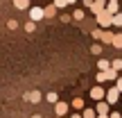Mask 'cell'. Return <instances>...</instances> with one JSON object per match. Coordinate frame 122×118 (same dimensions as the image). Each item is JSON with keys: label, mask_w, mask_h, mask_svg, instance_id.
I'll use <instances>...</instances> for the list:
<instances>
[{"label": "cell", "mask_w": 122, "mask_h": 118, "mask_svg": "<svg viewBox=\"0 0 122 118\" xmlns=\"http://www.w3.org/2000/svg\"><path fill=\"white\" fill-rule=\"evenodd\" d=\"M97 118H109V116H97Z\"/></svg>", "instance_id": "cell-31"}, {"label": "cell", "mask_w": 122, "mask_h": 118, "mask_svg": "<svg viewBox=\"0 0 122 118\" xmlns=\"http://www.w3.org/2000/svg\"><path fill=\"white\" fill-rule=\"evenodd\" d=\"M118 98H120V91H118L115 86L106 91V102H109V105H115V102H118Z\"/></svg>", "instance_id": "cell-3"}, {"label": "cell", "mask_w": 122, "mask_h": 118, "mask_svg": "<svg viewBox=\"0 0 122 118\" xmlns=\"http://www.w3.org/2000/svg\"><path fill=\"white\" fill-rule=\"evenodd\" d=\"M45 18V11H43V7H30V21L32 23H36V21H43Z\"/></svg>", "instance_id": "cell-1"}, {"label": "cell", "mask_w": 122, "mask_h": 118, "mask_svg": "<svg viewBox=\"0 0 122 118\" xmlns=\"http://www.w3.org/2000/svg\"><path fill=\"white\" fill-rule=\"evenodd\" d=\"M93 2H95V0H84V5H86V7H93Z\"/></svg>", "instance_id": "cell-27"}, {"label": "cell", "mask_w": 122, "mask_h": 118, "mask_svg": "<svg viewBox=\"0 0 122 118\" xmlns=\"http://www.w3.org/2000/svg\"><path fill=\"white\" fill-rule=\"evenodd\" d=\"M95 114H97L95 109H84V114H81V118H95Z\"/></svg>", "instance_id": "cell-14"}, {"label": "cell", "mask_w": 122, "mask_h": 118, "mask_svg": "<svg viewBox=\"0 0 122 118\" xmlns=\"http://www.w3.org/2000/svg\"><path fill=\"white\" fill-rule=\"evenodd\" d=\"M72 18H77V21H81V18H84V11H81V9H75V11H72Z\"/></svg>", "instance_id": "cell-19"}, {"label": "cell", "mask_w": 122, "mask_h": 118, "mask_svg": "<svg viewBox=\"0 0 122 118\" xmlns=\"http://www.w3.org/2000/svg\"><path fill=\"white\" fill-rule=\"evenodd\" d=\"M72 107H75V109H81V107H84V100H81V98H75V100H72Z\"/></svg>", "instance_id": "cell-18"}, {"label": "cell", "mask_w": 122, "mask_h": 118, "mask_svg": "<svg viewBox=\"0 0 122 118\" xmlns=\"http://www.w3.org/2000/svg\"><path fill=\"white\" fill-rule=\"evenodd\" d=\"M102 39H104L106 43H109V41H113V34H109V32H104V34H102Z\"/></svg>", "instance_id": "cell-22"}, {"label": "cell", "mask_w": 122, "mask_h": 118, "mask_svg": "<svg viewBox=\"0 0 122 118\" xmlns=\"http://www.w3.org/2000/svg\"><path fill=\"white\" fill-rule=\"evenodd\" d=\"M111 2H118V0H111Z\"/></svg>", "instance_id": "cell-33"}, {"label": "cell", "mask_w": 122, "mask_h": 118, "mask_svg": "<svg viewBox=\"0 0 122 118\" xmlns=\"http://www.w3.org/2000/svg\"><path fill=\"white\" fill-rule=\"evenodd\" d=\"M70 118H81V116H79V114H72V116H70Z\"/></svg>", "instance_id": "cell-29"}, {"label": "cell", "mask_w": 122, "mask_h": 118, "mask_svg": "<svg viewBox=\"0 0 122 118\" xmlns=\"http://www.w3.org/2000/svg\"><path fill=\"white\" fill-rule=\"evenodd\" d=\"M106 79H118V70L109 68V70H106Z\"/></svg>", "instance_id": "cell-15"}, {"label": "cell", "mask_w": 122, "mask_h": 118, "mask_svg": "<svg viewBox=\"0 0 122 118\" xmlns=\"http://www.w3.org/2000/svg\"><path fill=\"white\" fill-rule=\"evenodd\" d=\"M113 43H115V48H122V36H113Z\"/></svg>", "instance_id": "cell-21"}, {"label": "cell", "mask_w": 122, "mask_h": 118, "mask_svg": "<svg viewBox=\"0 0 122 118\" xmlns=\"http://www.w3.org/2000/svg\"><path fill=\"white\" fill-rule=\"evenodd\" d=\"M97 114L100 116H109V102H100V105H97Z\"/></svg>", "instance_id": "cell-9"}, {"label": "cell", "mask_w": 122, "mask_h": 118, "mask_svg": "<svg viewBox=\"0 0 122 118\" xmlns=\"http://www.w3.org/2000/svg\"><path fill=\"white\" fill-rule=\"evenodd\" d=\"M97 68H100V73H106V70L111 68V61L109 59H100L97 61Z\"/></svg>", "instance_id": "cell-8"}, {"label": "cell", "mask_w": 122, "mask_h": 118, "mask_svg": "<svg viewBox=\"0 0 122 118\" xmlns=\"http://www.w3.org/2000/svg\"><path fill=\"white\" fill-rule=\"evenodd\" d=\"M115 89H118V91L122 93V77H118V79H115Z\"/></svg>", "instance_id": "cell-25"}, {"label": "cell", "mask_w": 122, "mask_h": 118, "mask_svg": "<svg viewBox=\"0 0 122 118\" xmlns=\"http://www.w3.org/2000/svg\"><path fill=\"white\" fill-rule=\"evenodd\" d=\"M91 98L93 100H102V98H106V91L102 86H95V89H91Z\"/></svg>", "instance_id": "cell-4"}, {"label": "cell", "mask_w": 122, "mask_h": 118, "mask_svg": "<svg viewBox=\"0 0 122 118\" xmlns=\"http://www.w3.org/2000/svg\"><path fill=\"white\" fill-rule=\"evenodd\" d=\"M97 21H100V25H104V27H111V25H113V16H111L106 9L97 14Z\"/></svg>", "instance_id": "cell-2"}, {"label": "cell", "mask_w": 122, "mask_h": 118, "mask_svg": "<svg viewBox=\"0 0 122 118\" xmlns=\"http://www.w3.org/2000/svg\"><path fill=\"white\" fill-rule=\"evenodd\" d=\"M25 30H27V32H34V30H36V23L27 21V23H25Z\"/></svg>", "instance_id": "cell-20"}, {"label": "cell", "mask_w": 122, "mask_h": 118, "mask_svg": "<svg viewBox=\"0 0 122 118\" xmlns=\"http://www.w3.org/2000/svg\"><path fill=\"white\" fill-rule=\"evenodd\" d=\"M14 7L16 9H20V11H30V0H14Z\"/></svg>", "instance_id": "cell-7"}, {"label": "cell", "mask_w": 122, "mask_h": 118, "mask_svg": "<svg viewBox=\"0 0 122 118\" xmlns=\"http://www.w3.org/2000/svg\"><path fill=\"white\" fill-rule=\"evenodd\" d=\"M54 7H57V9H66V7H68V0H54Z\"/></svg>", "instance_id": "cell-13"}, {"label": "cell", "mask_w": 122, "mask_h": 118, "mask_svg": "<svg viewBox=\"0 0 122 118\" xmlns=\"http://www.w3.org/2000/svg\"><path fill=\"white\" fill-rule=\"evenodd\" d=\"M7 27H9V30H16L18 23H16V21H7Z\"/></svg>", "instance_id": "cell-24"}, {"label": "cell", "mask_w": 122, "mask_h": 118, "mask_svg": "<svg viewBox=\"0 0 122 118\" xmlns=\"http://www.w3.org/2000/svg\"><path fill=\"white\" fill-rule=\"evenodd\" d=\"M109 118H122V116H120V114H111Z\"/></svg>", "instance_id": "cell-28"}, {"label": "cell", "mask_w": 122, "mask_h": 118, "mask_svg": "<svg viewBox=\"0 0 122 118\" xmlns=\"http://www.w3.org/2000/svg\"><path fill=\"white\" fill-rule=\"evenodd\" d=\"M34 118H43V116H34Z\"/></svg>", "instance_id": "cell-32"}, {"label": "cell", "mask_w": 122, "mask_h": 118, "mask_svg": "<svg viewBox=\"0 0 122 118\" xmlns=\"http://www.w3.org/2000/svg\"><path fill=\"white\" fill-rule=\"evenodd\" d=\"M43 11H45V18H52L57 14V7L54 5H48V7H43Z\"/></svg>", "instance_id": "cell-11"}, {"label": "cell", "mask_w": 122, "mask_h": 118, "mask_svg": "<svg viewBox=\"0 0 122 118\" xmlns=\"http://www.w3.org/2000/svg\"><path fill=\"white\" fill-rule=\"evenodd\" d=\"M45 100H48V102H52V105H57V102H59V96H57V93H48V96H45Z\"/></svg>", "instance_id": "cell-12"}, {"label": "cell", "mask_w": 122, "mask_h": 118, "mask_svg": "<svg viewBox=\"0 0 122 118\" xmlns=\"http://www.w3.org/2000/svg\"><path fill=\"white\" fill-rule=\"evenodd\" d=\"M111 68H113V70H122V59H115V61H111Z\"/></svg>", "instance_id": "cell-16"}, {"label": "cell", "mask_w": 122, "mask_h": 118, "mask_svg": "<svg viewBox=\"0 0 122 118\" xmlns=\"http://www.w3.org/2000/svg\"><path fill=\"white\" fill-rule=\"evenodd\" d=\"M91 52H93V55H100V52H102V45H93Z\"/></svg>", "instance_id": "cell-23"}, {"label": "cell", "mask_w": 122, "mask_h": 118, "mask_svg": "<svg viewBox=\"0 0 122 118\" xmlns=\"http://www.w3.org/2000/svg\"><path fill=\"white\" fill-rule=\"evenodd\" d=\"M72 2H75V0H68V5H72Z\"/></svg>", "instance_id": "cell-30"}, {"label": "cell", "mask_w": 122, "mask_h": 118, "mask_svg": "<svg viewBox=\"0 0 122 118\" xmlns=\"http://www.w3.org/2000/svg\"><path fill=\"white\" fill-rule=\"evenodd\" d=\"M106 79V73H97V82H104Z\"/></svg>", "instance_id": "cell-26"}, {"label": "cell", "mask_w": 122, "mask_h": 118, "mask_svg": "<svg viewBox=\"0 0 122 118\" xmlns=\"http://www.w3.org/2000/svg\"><path fill=\"white\" fill-rule=\"evenodd\" d=\"M25 100H30V102H41V93L39 91H30V93H25Z\"/></svg>", "instance_id": "cell-6"}, {"label": "cell", "mask_w": 122, "mask_h": 118, "mask_svg": "<svg viewBox=\"0 0 122 118\" xmlns=\"http://www.w3.org/2000/svg\"><path fill=\"white\" fill-rule=\"evenodd\" d=\"M113 25L115 27H122V14H115V16H113Z\"/></svg>", "instance_id": "cell-17"}, {"label": "cell", "mask_w": 122, "mask_h": 118, "mask_svg": "<svg viewBox=\"0 0 122 118\" xmlns=\"http://www.w3.org/2000/svg\"><path fill=\"white\" fill-rule=\"evenodd\" d=\"M106 11H109L111 16H115V14H120V7H118V2H109V5H106Z\"/></svg>", "instance_id": "cell-10"}, {"label": "cell", "mask_w": 122, "mask_h": 118, "mask_svg": "<svg viewBox=\"0 0 122 118\" xmlns=\"http://www.w3.org/2000/svg\"><path fill=\"white\" fill-rule=\"evenodd\" d=\"M54 111H57L59 118L66 116V114H68V105H66V102H57V105H54Z\"/></svg>", "instance_id": "cell-5"}]
</instances>
